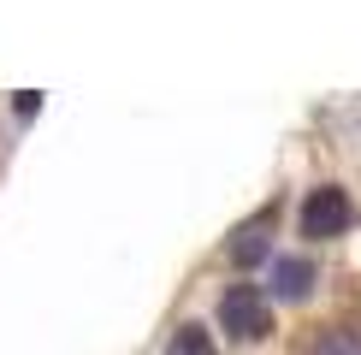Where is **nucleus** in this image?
<instances>
[{
	"mask_svg": "<svg viewBox=\"0 0 361 355\" xmlns=\"http://www.w3.org/2000/svg\"><path fill=\"white\" fill-rule=\"evenodd\" d=\"M166 355H214V344H207V332L202 325H184V332L166 344Z\"/></svg>",
	"mask_w": 361,
	"mask_h": 355,
	"instance_id": "423d86ee",
	"label": "nucleus"
},
{
	"mask_svg": "<svg viewBox=\"0 0 361 355\" xmlns=\"http://www.w3.org/2000/svg\"><path fill=\"white\" fill-rule=\"evenodd\" d=\"M302 355H361V325H338V332H320Z\"/></svg>",
	"mask_w": 361,
	"mask_h": 355,
	"instance_id": "39448f33",
	"label": "nucleus"
},
{
	"mask_svg": "<svg viewBox=\"0 0 361 355\" xmlns=\"http://www.w3.org/2000/svg\"><path fill=\"white\" fill-rule=\"evenodd\" d=\"M308 290H314V261L279 255V261H273V296H284V302H302Z\"/></svg>",
	"mask_w": 361,
	"mask_h": 355,
	"instance_id": "7ed1b4c3",
	"label": "nucleus"
},
{
	"mask_svg": "<svg viewBox=\"0 0 361 355\" xmlns=\"http://www.w3.org/2000/svg\"><path fill=\"white\" fill-rule=\"evenodd\" d=\"M267 231H273V213L249 219V225H243V231L231 237V261H237V266H255V261L267 255Z\"/></svg>",
	"mask_w": 361,
	"mask_h": 355,
	"instance_id": "20e7f679",
	"label": "nucleus"
},
{
	"mask_svg": "<svg viewBox=\"0 0 361 355\" xmlns=\"http://www.w3.org/2000/svg\"><path fill=\"white\" fill-rule=\"evenodd\" d=\"M36 107H42V95H36V89H30V95H18V101H12V113H18V118H30Z\"/></svg>",
	"mask_w": 361,
	"mask_h": 355,
	"instance_id": "0eeeda50",
	"label": "nucleus"
},
{
	"mask_svg": "<svg viewBox=\"0 0 361 355\" xmlns=\"http://www.w3.org/2000/svg\"><path fill=\"white\" fill-rule=\"evenodd\" d=\"M350 219H355V207H350V196H343L338 184L308 189V201H302V237H343Z\"/></svg>",
	"mask_w": 361,
	"mask_h": 355,
	"instance_id": "f03ea898",
	"label": "nucleus"
},
{
	"mask_svg": "<svg viewBox=\"0 0 361 355\" xmlns=\"http://www.w3.org/2000/svg\"><path fill=\"white\" fill-rule=\"evenodd\" d=\"M219 325L231 337H267L273 332V308H267V290L261 285H231L219 296Z\"/></svg>",
	"mask_w": 361,
	"mask_h": 355,
	"instance_id": "f257e3e1",
	"label": "nucleus"
}]
</instances>
